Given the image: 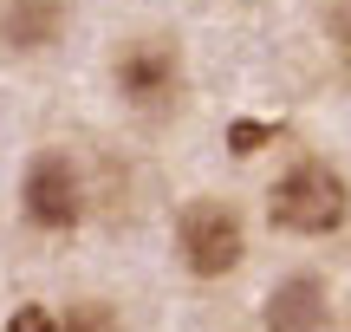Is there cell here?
Listing matches in <instances>:
<instances>
[{
    "mask_svg": "<svg viewBox=\"0 0 351 332\" xmlns=\"http://www.w3.org/2000/svg\"><path fill=\"white\" fill-rule=\"evenodd\" d=\"M267 215H274V228H287V235H332V228H345V215H351V189H345V176L326 163V156H300V163L287 169V176L274 182V195H267Z\"/></svg>",
    "mask_w": 351,
    "mask_h": 332,
    "instance_id": "6da1fadb",
    "label": "cell"
},
{
    "mask_svg": "<svg viewBox=\"0 0 351 332\" xmlns=\"http://www.w3.org/2000/svg\"><path fill=\"white\" fill-rule=\"evenodd\" d=\"M111 78H117V98L137 117H169L182 104V52H176V39H130L117 52Z\"/></svg>",
    "mask_w": 351,
    "mask_h": 332,
    "instance_id": "7a4b0ae2",
    "label": "cell"
},
{
    "mask_svg": "<svg viewBox=\"0 0 351 332\" xmlns=\"http://www.w3.org/2000/svg\"><path fill=\"white\" fill-rule=\"evenodd\" d=\"M267 332H326V281L293 274L267 294Z\"/></svg>",
    "mask_w": 351,
    "mask_h": 332,
    "instance_id": "8992f818",
    "label": "cell"
},
{
    "mask_svg": "<svg viewBox=\"0 0 351 332\" xmlns=\"http://www.w3.org/2000/svg\"><path fill=\"white\" fill-rule=\"evenodd\" d=\"M7 332H59V326H52V313L26 307V313H13V326H7Z\"/></svg>",
    "mask_w": 351,
    "mask_h": 332,
    "instance_id": "ba28073f",
    "label": "cell"
},
{
    "mask_svg": "<svg viewBox=\"0 0 351 332\" xmlns=\"http://www.w3.org/2000/svg\"><path fill=\"white\" fill-rule=\"evenodd\" d=\"M59 332H124V326H117L111 307H98V300H78V307L59 320Z\"/></svg>",
    "mask_w": 351,
    "mask_h": 332,
    "instance_id": "52a82bcc",
    "label": "cell"
},
{
    "mask_svg": "<svg viewBox=\"0 0 351 332\" xmlns=\"http://www.w3.org/2000/svg\"><path fill=\"white\" fill-rule=\"evenodd\" d=\"M20 202H26V222H33V228H46V235L78 228V215H85V189H78L72 156H65V150H39L33 163H26Z\"/></svg>",
    "mask_w": 351,
    "mask_h": 332,
    "instance_id": "277c9868",
    "label": "cell"
},
{
    "mask_svg": "<svg viewBox=\"0 0 351 332\" xmlns=\"http://www.w3.org/2000/svg\"><path fill=\"white\" fill-rule=\"evenodd\" d=\"M176 248H182V268L195 274V281H221V274L241 268V254H247V228H241V215L228 202H189L182 222H176Z\"/></svg>",
    "mask_w": 351,
    "mask_h": 332,
    "instance_id": "3957f363",
    "label": "cell"
},
{
    "mask_svg": "<svg viewBox=\"0 0 351 332\" xmlns=\"http://www.w3.org/2000/svg\"><path fill=\"white\" fill-rule=\"evenodd\" d=\"M65 0H0V46L13 52H46L65 33Z\"/></svg>",
    "mask_w": 351,
    "mask_h": 332,
    "instance_id": "5b68a950",
    "label": "cell"
}]
</instances>
